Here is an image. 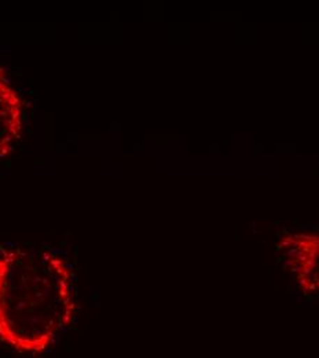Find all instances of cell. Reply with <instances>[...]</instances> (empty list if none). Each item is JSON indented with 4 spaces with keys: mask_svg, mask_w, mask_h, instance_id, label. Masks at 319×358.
I'll return each instance as SVG.
<instances>
[{
    "mask_svg": "<svg viewBox=\"0 0 319 358\" xmlns=\"http://www.w3.org/2000/svg\"><path fill=\"white\" fill-rule=\"evenodd\" d=\"M75 278L68 258L50 247L0 248V342L46 352L75 320Z\"/></svg>",
    "mask_w": 319,
    "mask_h": 358,
    "instance_id": "1",
    "label": "cell"
},
{
    "mask_svg": "<svg viewBox=\"0 0 319 358\" xmlns=\"http://www.w3.org/2000/svg\"><path fill=\"white\" fill-rule=\"evenodd\" d=\"M304 292H319V234H292L279 247Z\"/></svg>",
    "mask_w": 319,
    "mask_h": 358,
    "instance_id": "2",
    "label": "cell"
},
{
    "mask_svg": "<svg viewBox=\"0 0 319 358\" xmlns=\"http://www.w3.org/2000/svg\"><path fill=\"white\" fill-rule=\"evenodd\" d=\"M24 103L0 68V157L8 155L24 133Z\"/></svg>",
    "mask_w": 319,
    "mask_h": 358,
    "instance_id": "3",
    "label": "cell"
}]
</instances>
